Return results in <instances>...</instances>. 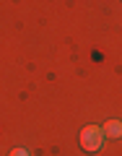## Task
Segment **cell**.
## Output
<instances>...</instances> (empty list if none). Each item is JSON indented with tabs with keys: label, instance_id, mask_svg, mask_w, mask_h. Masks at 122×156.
Instances as JSON below:
<instances>
[{
	"label": "cell",
	"instance_id": "cell-2",
	"mask_svg": "<svg viewBox=\"0 0 122 156\" xmlns=\"http://www.w3.org/2000/svg\"><path fill=\"white\" fill-rule=\"evenodd\" d=\"M101 130H104V135H109V138H122V122L120 120H109Z\"/></svg>",
	"mask_w": 122,
	"mask_h": 156
},
{
	"label": "cell",
	"instance_id": "cell-3",
	"mask_svg": "<svg viewBox=\"0 0 122 156\" xmlns=\"http://www.w3.org/2000/svg\"><path fill=\"white\" fill-rule=\"evenodd\" d=\"M11 156H29V151H26V148H13Z\"/></svg>",
	"mask_w": 122,
	"mask_h": 156
},
{
	"label": "cell",
	"instance_id": "cell-1",
	"mask_svg": "<svg viewBox=\"0 0 122 156\" xmlns=\"http://www.w3.org/2000/svg\"><path fill=\"white\" fill-rule=\"evenodd\" d=\"M101 143H104V130H101L99 125H86V128L81 130V148L83 151L94 154V151L101 148Z\"/></svg>",
	"mask_w": 122,
	"mask_h": 156
}]
</instances>
